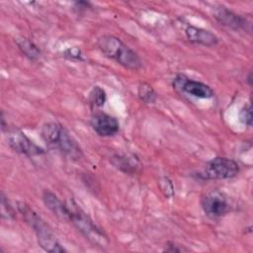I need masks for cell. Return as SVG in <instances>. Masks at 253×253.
<instances>
[{
	"mask_svg": "<svg viewBox=\"0 0 253 253\" xmlns=\"http://www.w3.org/2000/svg\"><path fill=\"white\" fill-rule=\"evenodd\" d=\"M41 136L43 141L71 160L83 157L82 149L69 131L59 123L48 122L42 125Z\"/></svg>",
	"mask_w": 253,
	"mask_h": 253,
	"instance_id": "obj_1",
	"label": "cell"
},
{
	"mask_svg": "<svg viewBox=\"0 0 253 253\" xmlns=\"http://www.w3.org/2000/svg\"><path fill=\"white\" fill-rule=\"evenodd\" d=\"M97 46L105 56L126 69L138 70L142 67V61L137 52L118 37L104 35L97 40Z\"/></svg>",
	"mask_w": 253,
	"mask_h": 253,
	"instance_id": "obj_2",
	"label": "cell"
},
{
	"mask_svg": "<svg viewBox=\"0 0 253 253\" xmlns=\"http://www.w3.org/2000/svg\"><path fill=\"white\" fill-rule=\"evenodd\" d=\"M17 208L26 222L35 231L38 243L44 251L50 253L66 252L65 248L61 246L59 241L51 232L48 225L33 209L29 207V205H27L26 203H18Z\"/></svg>",
	"mask_w": 253,
	"mask_h": 253,
	"instance_id": "obj_3",
	"label": "cell"
},
{
	"mask_svg": "<svg viewBox=\"0 0 253 253\" xmlns=\"http://www.w3.org/2000/svg\"><path fill=\"white\" fill-rule=\"evenodd\" d=\"M68 206L70 209L69 221L78 229V231L94 246L101 248L109 246L110 240L107 234L93 222L77 204L73 201H69Z\"/></svg>",
	"mask_w": 253,
	"mask_h": 253,
	"instance_id": "obj_4",
	"label": "cell"
},
{
	"mask_svg": "<svg viewBox=\"0 0 253 253\" xmlns=\"http://www.w3.org/2000/svg\"><path fill=\"white\" fill-rule=\"evenodd\" d=\"M238 173L239 165L235 160L217 156L206 163L200 176L206 180H225L234 178Z\"/></svg>",
	"mask_w": 253,
	"mask_h": 253,
	"instance_id": "obj_5",
	"label": "cell"
},
{
	"mask_svg": "<svg viewBox=\"0 0 253 253\" xmlns=\"http://www.w3.org/2000/svg\"><path fill=\"white\" fill-rule=\"evenodd\" d=\"M9 146L17 153L26 155L28 157L39 156L44 153L43 149L37 145L17 126H8L4 131Z\"/></svg>",
	"mask_w": 253,
	"mask_h": 253,
	"instance_id": "obj_6",
	"label": "cell"
},
{
	"mask_svg": "<svg viewBox=\"0 0 253 253\" xmlns=\"http://www.w3.org/2000/svg\"><path fill=\"white\" fill-rule=\"evenodd\" d=\"M201 206L204 212L212 219L223 216L230 209L226 196L217 190L206 193L201 199Z\"/></svg>",
	"mask_w": 253,
	"mask_h": 253,
	"instance_id": "obj_7",
	"label": "cell"
},
{
	"mask_svg": "<svg viewBox=\"0 0 253 253\" xmlns=\"http://www.w3.org/2000/svg\"><path fill=\"white\" fill-rule=\"evenodd\" d=\"M173 87L183 93L201 99H210L214 95L211 86L204 82L191 79L184 74H177L175 76L173 79Z\"/></svg>",
	"mask_w": 253,
	"mask_h": 253,
	"instance_id": "obj_8",
	"label": "cell"
},
{
	"mask_svg": "<svg viewBox=\"0 0 253 253\" xmlns=\"http://www.w3.org/2000/svg\"><path fill=\"white\" fill-rule=\"evenodd\" d=\"M213 18L220 25L233 31H245L248 33L251 32V22L247 18L227 9L226 7L218 6L214 8Z\"/></svg>",
	"mask_w": 253,
	"mask_h": 253,
	"instance_id": "obj_9",
	"label": "cell"
},
{
	"mask_svg": "<svg viewBox=\"0 0 253 253\" xmlns=\"http://www.w3.org/2000/svg\"><path fill=\"white\" fill-rule=\"evenodd\" d=\"M90 124L94 131L98 135L104 137L113 136L120 130V123L117 118L103 112L93 114Z\"/></svg>",
	"mask_w": 253,
	"mask_h": 253,
	"instance_id": "obj_10",
	"label": "cell"
},
{
	"mask_svg": "<svg viewBox=\"0 0 253 253\" xmlns=\"http://www.w3.org/2000/svg\"><path fill=\"white\" fill-rule=\"evenodd\" d=\"M42 201L45 207L59 219L69 221L70 209L68 203L62 202L55 194L48 190H44L42 193Z\"/></svg>",
	"mask_w": 253,
	"mask_h": 253,
	"instance_id": "obj_11",
	"label": "cell"
},
{
	"mask_svg": "<svg viewBox=\"0 0 253 253\" xmlns=\"http://www.w3.org/2000/svg\"><path fill=\"white\" fill-rule=\"evenodd\" d=\"M186 38L190 42L202 44L205 46L216 45L219 42L218 38L209 30L188 25L185 29Z\"/></svg>",
	"mask_w": 253,
	"mask_h": 253,
	"instance_id": "obj_12",
	"label": "cell"
},
{
	"mask_svg": "<svg viewBox=\"0 0 253 253\" xmlns=\"http://www.w3.org/2000/svg\"><path fill=\"white\" fill-rule=\"evenodd\" d=\"M110 162L118 170L129 175L136 173L140 167L139 160L134 155L115 154L110 157Z\"/></svg>",
	"mask_w": 253,
	"mask_h": 253,
	"instance_id": "obj_13",
	"label": "cell"
},
{
	"mask_svg": "<svg viewBox=\"0 0 253 253\" xmlns=\"http://www.w3.org/2000/svg\"><path fill=\"white\" fill-rule=\"evenodd\" d=\"M16 44L20 51L31 60H38L42 55V51L38 45L27 38L16 39Z\"/></svg>",
	"mask_w": 253,
	"mask_h": 253,
	"instance_id": "obj_14",
	"label": "cell"
},
{
	"mask_svg": "<svg viewBox=\"0 0 253 253\" xmlns=\"http://www.w3.org/2000/svg\"><path fill=\"white\" fill-rule=\"evenodd\" d=\"M137 96L144 104H153L157 99V93L152 86L146 82H140L137 87Z\"/></svg>",
	"mask_w": 253,
	"mask_h": 253,
	"instance_id": "obj_15",
	"label": "cell"
},
{
	"mask_svg": "<svg viewBox=\"0 0 253 253\" xmlns=\"http://www.w3.org/2000/svg\"><path fill=\"white\" fill-rule=\"evenodd\" d=\"M107 100L106 92L100 86H94L89 93V101L95 107H102L104 106Z\"/></svg>",
	"mask_w": 253,
	"mask_h": 253,
	"instance_id": "obj_16",
	"label": "cell"
},
{
	"mask_svg": "<svg viewBox=\"0 0 253 253\" xmlns=\"http://www.w3.org/2000/svg\"><path fill=\"white\" fill-rule=\"evenodd\" d=\"M1 216L3 219L7 220H13L16 216L14 208L11 206L9 200L3 192L1 193Z\"/></svg>",
	"mask_w": 253,
	"mask_h": 253,
	"instance_id": "obj_17",
	"label": "cell"
},
{
	"mask_svg": "<svg viewBox=\"0 0 253 253\" xmlns=\"http://www.w3.org/2000/svg\"><path fill=\"white\" fill-rule=\"evenodd\" d=\"M239 121L248 127H250L252 126V109H251L250 103L244 105L242 107V109L240 110Z\"/></svg>",
	"mask_w": 253,
	"mask_h": 253,
	"instance_id": "obj_18",
	"label": "cell"
},
{
	"mask_svg": "<svg viewBox=\"0 0 253 253\" xmlns=\"http://www.w3.org/2000/svg\"><path fill=\"white\" fill-rule=\"evenodd\" d=\"M159 186L161 191L164 193V195L167 198H172L174 196V186L172 181L167 177V176H163L159 179Z\"/></svg>",
	"mask_w": 253,
	"mask_h": 253,
	"instance_id": "obj_19",
	"label": "cell"
},
{
	"mask_svg": "<svg viewBox=\"0 0 253 253\" xmlns=\"http://www.w3.org/2000/svg\"><path fill=\"white\" fill-rule=\"evenodd\" d=\"M63 56L70 60H79V61L84 60L82 51H81L80 47H78V46H73V47L67 48L66 50H64Z\"/></svg>",
	"mask_w": 253,
	"mask_h": 253,
	"instance_id": "obj_20",
	"label": "cell"
},
{
	"mask_svg": "<svg viewBox=\"0 0 253 253\" xmlns=\"http://www.w3.org/2000/svg\"><path fill=\"white\" fill-rule=\"evenodd\" d=\"M163 251L165 252H175V253H181V252H186V251H189L188 248L184 247L183 245H180V244H177L175 242H172V241H169L165 244V248L163 249Z\"/></svg>",
	"mask_w": 253,
	"mask_h": 253,
	"instance_id": "obj_21",
	"label": "cell"
},
{
	"mask_svg": "<svg viewBox=\"0 0 253 253\" xmlns=\"http://www.w3.org/2000/svg\"><path fill=\"white\" fill-rule=\"evenodd\" d=\"M90 6H91V4L89 2H85V1L74 2V9H76L78 12L86 11Z\"/></svg>",
	"mask_w": 253,
	"mask_h": 253,
	"instance_id": "obj_22",
	"label": "cell"
},
{
	"mask_svg": "<svg viewBox=\"0 0 253 253\" xmlns=\"http://www.w3.org/2000/svg\"><path fill=\"white\" fill-rule=\"evenodd\" d=\"M246 81H247V83H248V85H249V86H251V85H252V83H251V81H252V73H251V72H249V73H248Z\"/></svg>",
	"mask_w": 253,
	"mask_h": 253,
	"instance_id": "obj_23",
	"label": "cell"
}]
</instances>
